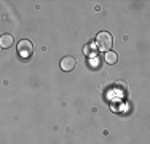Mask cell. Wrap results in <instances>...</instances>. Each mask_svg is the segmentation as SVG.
I'll return each mask as SVG.
<instances>
[{
	"instance_id": "cell-1",
	"label": "cell",
	"mask_w": 150,
	"mask_h": 144,
	"mask_svg": "<svg viewBox=\"0 0 150 144\" xmlns=\"http://www.w3.org/2000/svg\"><path fill=\"white\" fill-rule=\"evenodd\" d=\"M112 45H113V38H112V34H110V32L102 31L96 35V46H98L99 50H102V51H110Z\"/></svg>"
},
{
	"instance_id": "cell-2",
	"label": "cell",
	"mask_w": 150,
	"mask_h": 144,
	"mask_svg": "<svg viewBox=\"0 0 150 144\" xmlns=\"http://www.w3.org/2000/svg\"><path fill=\"white\" fill-rule=\"evenodd\" d=\"M32 51H34V45H32L30 40L23 38V40L18 43V55L23 58V59H29Z\"/></svg>"
},
{
	"instance_id": "cell-3",
	"label": "cell",
	"mask_w": 150,
	"mask_h": 144,
	"mask_svg": "<svg viewBox=\"0 0 150 144\" xmlns=\"http://www.w3.org/2000/svg\"><path fill=\"white\" fill-rule=\"evenodd\" d=\"M59 66H61V71H64V72H70L75 66H77V59H75L74 56H64L62 59H61Z\"/></svg>"
},
{
	"instance_id": "cell-4",
	"label": "cell",
	"mask_w": 150,
	"mask_h": 144,
	"mask_svg": "<svg viewBox=\"0 0 150 144\" xmlns=\"http://www.w3.org/2000/svg\"><path fill=\"white\" fill-rule=\"evenodd\" d=\"M13 42H15V37H13L11 34H2L0 35V48H3V50L10 48V46L13 45Z\"/></svg>"
},
{
	"instance_id": "cell-5",
	"label": "cell",
	"mask_w": 150,
	"mask_h": 144,
	"mask_svg": "<svg viewBox=\"0 0 150 144\" xmlns=\"http://www.w3.org/2000/svg\"><path fill=\"white\" fill-rule=\"evenodd\" d=\"M104 59H105L107 64H115L117 61H118V55H117L115 51H105Z\"/></svg>"
},
{
	"instance_id": "cell-6",
	"label": "cell",
	"mask_w": 150,
	"mask_h": 144,
	"mask_svg": "<svg viewBox=\"0 0 150 144\" xmlns=\"http://www.w3.org/2000/svg\"><path fill=\"white\" fill-rule=\"evenodd\" d=\"M96 48H98V46L90 45V43H88V45H85V46H83V53H85L86 56L93 58V56H96Z\"/></svg>"
}]
</instances>
